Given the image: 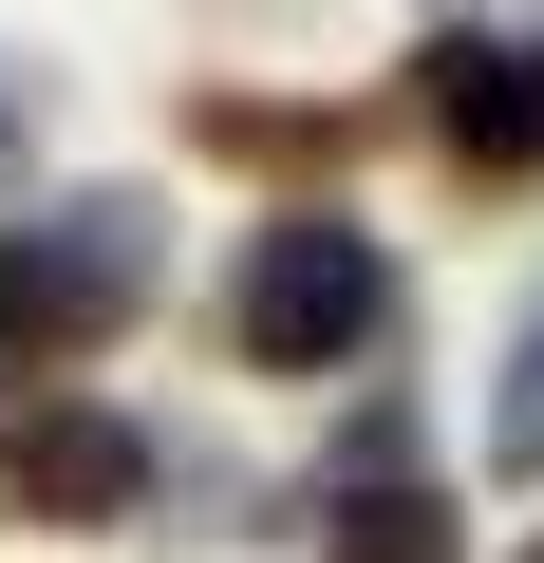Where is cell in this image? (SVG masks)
I'll use <instances>...</instances> for the list:
<instances>
[{"label":"cell","instance_id":"3","mask_svg":"<svg viewBox=\"0 0 544 563\" xmlns=\"http://www.w3.org/2000/svg\"><path fill=\"white\" fill-rule=\"evenodd\" d=\"M413 113H432L451 169L525 188V169H544V38H432V57H413Z\"/></svg>","mask_w":544,"mask_h":563},{"label":"cell","instance_id":"2","mask_svg":"<svg viewBox=\"0 0 544 563\" xmlns=\"http://www.w3.org/2000/svg\"><path fill=\"white\" fill-rule=\"evenodd\" d=\"M225 339H244V376H338V357H376V339H395V244L338 225V207L244 225V263H225Z\"/></svg>","mask_w":544,"mask_h":563},{"label":"cell","instance_id":"7","mask_svg":"<svg viewBox=\"0 0 544 563\" xmlns=\"http://www.w3.org/2000/svg\"><path fill=\"white\" fill-rule=\"evenodd\" d=\"M488 451H507V470H544V301H525V339H507V395H488Z\"/></svg>","mask_w":544,"mask_h":563},{"label":"cell","instance_id":"4","mask_svg":"<svg viewBox=\"0 0 544 563\" xmlns=\"http://www.w3.org/2000/svg\"><path fill=\"white\" fill-rule=\"evenodd\" d=\"M0 470H20V507H38V526H113V507L151 488V432H132V413H76V395H57V413H38L20 451H0Z\"/></svg>","mask_w":544,"mask_h":563},{"label":"cell","instance_id":"8","mask_svg":"<svg viewBox=\"0 0 544 563\" xmlns=\"http://www.w3.org/2000/svg\"><path fill=\"white\" fill-rule=\"evenodd\" d=\"M20 113H38V76H20V57H0V151H20Z\"/></svg>","mask_w":544,"mask_h":563},{"label":"cell","instance_id":"1","mask_svg":"<svg viewBox=\"0 0 544 563\" xmlns=\"http://www.w3.org/2000/svg\"><path fill=\"white\" fill-rule=\"evenodd\" d=\"M169 301V207L151 188H57L0 225V376H76Z\"/></svg>","mask_w":544,"mask_h":563},{"label":"cell","instance_id":"5","mask_svg":"<svg viewBox=\"0 0 544 563\" xmlns=\"http://www.w3.org/2000/svg\"><path fill=\"white\" fill-rule=\"evenodd\" d=\"M188 132L225 169H357L376 151V113H338V95H188Z\"/></svg>","mask_w":544,"mask_h":563},{"label":"cell","instance_id":"6","mask_svg":"<svg viewBox=\"0 0 544 563\" xmlns=\"http://www.w3.org/2000/svg\"><path fill=\"white\" fill-rule=\"evenodd\" d=\"M338 563H451V488L395 451V470H338Z\"/></svg>","mask_w":544,"mask_h":563}]
</instances>
